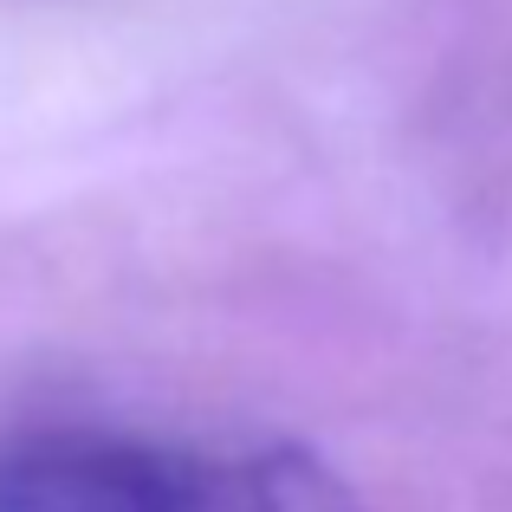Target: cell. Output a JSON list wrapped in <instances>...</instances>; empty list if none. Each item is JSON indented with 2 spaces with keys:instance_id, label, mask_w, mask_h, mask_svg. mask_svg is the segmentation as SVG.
I'll list each match as a JSON object with an SVG mask.
<instances>
[{
  "instance_id": "obj_1",
  "label": "cell",
  "mask_w": 512,
  "mask_h": 512,
  "mask_svg": "<svg viewBox=\"0 0 512 512\" xmlns=\"http://www.w3.org/2000/svg\"><path fill=\"white\" fill-rule=\"evenodd\" d=\"M0 512H350V493L292 441L33 422L0 435Z\"/></svg>"
}]
</instances>
